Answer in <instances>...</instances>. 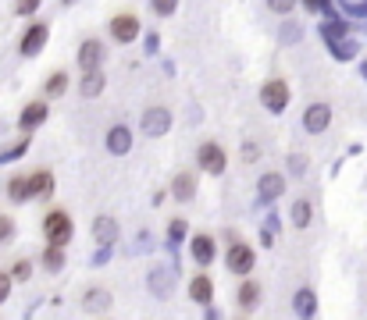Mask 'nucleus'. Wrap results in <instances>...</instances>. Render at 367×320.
Masks as SVG:
<instances>
[{"label": "nucleus", "instance_id": "7ed1b4c3", "mask_svg": "<svg viewBox=\"0 0 367 320\" xmlns=\"http://www.w3.org/2000/svg\"><path fill=\"white\" fill-rule=\"evenodd\" d=\"M328 125H332V107L328 103H311L307 111H303V128H307L311 136H321Z\"/></svg>", "mask_w": 367, "mask_h": 320}, {"label": "nucleus", "instance_id": "2f4dec72", "mask_svg": "<svg viewBox=\"0 0 367 320\" xmlns=\"http://www.w3.org/2000/svg\"><path fill=\"white\" fill-rule=\"evenodd\" d=\"M168 235H171V242L178 246L182 239H186V221H182V217H178V221H171V228H168Z\"/></svg>", "mask_w": 367, "mask_h": 320}, {"label": "nucleus", "instance_id": "20e7f679", "mask_svg": "<svg viewBox=\"0 0 367 320\" xmlns=\"http://www.w3.org/2000/svg\"><path fill=\"white\" fill-rule=\"evenodd\" d=\"M196 160H200V167L207 171V175H221V171H225V149H221L218 142H203L200 146V153H196Z\"/></svg>", "mask_w": 367, "mask_h": 320}, {"label": "nucleus", "instance_id": "f3484780", "mask_svg": "<svg viewBox=\"0 0 367 320\" xmlns=\"http://www.w3.org/2000/svg\"><path fill=\"white\" fill-rule=\"evenodd\" d=\"M171 285H175V267H157L154 274H150V292L154 295H168L171 292Z\"/></svg>", "mask_w": 367, "mask_h": 320}, {"label": "nucleus", "instance_id": "a211bd4d", "mask_svg": "<svg viewBox=\"0 0 367 320\" xmlns=\"http://www.w3.org/2000/svg\"><path fill=\"white\" fill-rule=\"evenodd\" d=\"M189 295H193V303H203V306H207V303H211V295H214V281H211L207 274L193 277V285H189Z\"/></svg>", "mask_w": 367, "mask_h": 320}, {"label": "nucleus", "instance_id": "f03ea898", "mask_svg": "<svg viewBox=\"0 0 367 320\" xmlns=\"http://www.w3.org/2000/svg\"><path fill=\"white\" fill-rule=\"evenodd\" d=\"M260 103L268 107L271 114H282L285 107H289V82H285V78H271V82H264V89H260Z\"/></svg>", "mask_w": 367, "mask_h": 320}, {"label": "nucleus", "instance_id": "bb28decb", "mask_svg": "<svg viewBox=\"0 0 367 320\" xmlns=\"http://www.w3.org/2000/svg\"><path fill=\"white\" fill-rule=\"evenodd\" d=\"M68 89V75L65 72H54L50 78H47V96H61Z\"/></svg>", "mask_w": 367, "mask_h": 320}, {"label": "nucleus", "instance_id": "2eb2a0df", "mask_svg": "<svg viewBox=\"0 0 367 320\" xmlns=\"http://www.w3.org/2000/svg\"><path fill=\"white\" fill-rule=\"evenodd\" d=\"M104 85H107L104 72H100V68H90V72L83 75V82H78V93L93 100V96H100V93H104Z\"/></svg>", "mask_w": 367, "mask_h": 320}, {"label": "nucleus", "instance_id": "37998d69", "mask_svg": "<svg viewBox=\"0 0 367 320\" xmlns=\"http://www.w3.org/2000/svg\"><path fill=\"white\" fill-rule=\"evenodd\" d=\"M360 75H364V78H367V61H364V64H360Z\"/></svg>", "mask_w": 367, "mask_h": 320}, {"label": "nucleus", "instance_id": "e433bc0d", "mask_svg": "<svg viewBox=\"0 0 367 320\" xmlns=\"http://www.w3.org/2000/svg\"><path fill=\"white\" fill-rule=\"evenodd\" d=\"M8 295H11V274H4V270H0V303H4Z\"/></svg>", "mask_w": 367, "mask_h": 320}, {"label": "nucleus", "instance_id": "58836bf2", "mask_svg": "<svg viewBox=\"0 0 367 320\" xmlns=\"http://www.w3.org/2000/svg\"><path fill=\"white\" fill-rule=\"evenodd\" d=\"M296 39H300V29H296V25H285V29H282V43H296Z\"/></svg>", "mask_w": 367, "mask_h": 320}, {"label": "nucleus", "instance_id": "39448f33", "mask_svg": "<svg viewBox=\"0 0 367 320\" xmlns=\"http://www.w3.org/2000/svg\"><path fill=\"white\" fill-rule=\"evenodd\" d=\"M253 249L250 246H242V242H232L229 246V256H225V264H229V270L232 274H250V267H253Z\"/></svg>", "mask_w": 367, "mask_h": 320}, {"label": "nucleus", "instance_id": "aec40b11", "mask_svg": "<svg viewBox=\"0 0 367 320\" xmlns=\"http://www.w3.org/2000/svg\"><path fill=\"white\" fill-rule=\"evenodd\" d=\"M293 310H296L300 317H314V313H317V299H314V292H311V288H300L296 299H293Z\"/></svg>", "mask_w": 367, "mask_h": 320}, {"label": "nucleus", "instance_id": "4c0bfd02", "mask_svg": "<svg viewBox=\"0 0 367 320\" xmlns=\"http://www.w3.org/2000/svg\"><path fill=\"white\" fill-rule=\"evenodd\" d=\"M14 8H18V14H32V11L39 8V0H18Z\"/></svg>", "mask_w": 367, "mask_h": 320}, {"label": "nucleus", "instance_id": "0eeeda50", "mask_svg": "<svg viewBox=\"0 0 367 320\" xmlns=\"http://www.w3.org/2000/svg\"><path fill=\"white\" fill-rule=\"evenodd\" d=\"M168 128H171V111H165V107H150L143 114V132L147 136H165Z\"/></svg>", "mask_w": 367, "mask_h": 320}, {"label": "nucleus", "instance_id": "412c9836", "mask_svg": "<svg viewBox=\"0 0 367 320\" xmlns=\"http://www.w3.org/2000/svg\"><path fill=\"white\" fill-rule=\"evenodd\" d=\"M29 185H32V200L36 196H50L54 192V175L50 171H36V175H29Z\"/></svg>", "mask_w": 367, "mask_h": 320}, {"label": "nucleus", "instance_id": "423d86ee", "mask_svg": "<svg viewBox=\"0 0 367 320\" xmlns=\"http://www.w3.org/2000/svg\"><path fill=\"white\" fill-rule=\"evenodd\" d=\"M104 57H107V47L100 39H86L83 47H78V68L83 72H90V68H100L104 64Z\"/></svg>", "mask_w": 367, "mask_h": 320}, {"label": "nucleus", "instance_id": "cd10ccee", "mask_svg": "<svg viewBox=\"0 0 367 320\" xmlns=\"http://www.w3.org/2000/svg\"><path fill=\"white\" fill-rule=\"evenodd\" d=\"M321 36H324V43H332V39H342V36H346V25H342L339 18H335V21H324V25H321Z\"/></svg>", "mask_w": 367, "mask_h": 320}, {"label": "nucleus", "instance_id": "c756f323", "mask_svg": "<svg viewBox=\"0 0 367 320\" xmlns=\"http://www.w3.org/2000/svg\"><path fill=\"white\" fill-rule=\"evenodd\" d=\"M25 149H29V139H22V142H14V146L8 149V153H0V164H8V160H18V157H22V153H25Z\"/></svg>", "mask_w": 367, "mask_h": 320}, {"label": "nucleus", "instance_id": "9d476101", "mask_svg": "<svg viewBox=\"0 0 367 320\" xmlns=\"http://www.w3.org/2000/svg\"><path fill=\"white\" fill-rule=\"evenodd\" d=\"M282 192H285V178L271 171V175H264V178L257 182V203H260V206H264V203H275Z\"/></svg>", "mask_w": 367, "mask_h": 320}, {"label": "nucleus", "instance_id": "79ce46f5", "mask_svg": "<svg viewBox=\"0 0 367 320\" xmlns=\"http://www.w3.org/2000/svg\"><path fill=\"white\" fill-rule=\"evenodd\" d=\"M157 39H160V36H154V32H150V36H147V50H150V54H154V50H157Z\"/></svg>", "mask_w": 367, "mask_h": 320}, {"label": "nucleus", "instance_id": "6ab92c4d", "mask_svg": "<svg viewBox=\"0 0 367 320\" xmlns=\"http://www.w3.org/2000/svg\"><path fill=\"white\" fill-rule=\"evenodd\" d=\"M8 196H11L14 203H25V200H32V185H29V175H14V178L8 182Z\"/></svg>", "mask_w": 367, "mask_h": 320}, {"label": "nucleus", "instance_id": "4be33fe9", "mask_svg": "<svg viewBox=\"0 0 367 320\" xmlns=\"http://www.w3.org/2000/svg\"><path fill=\"white\" fill-rule=\"evenodd\" d=\"M328 54H332L335 61H353V57H357V43L346 39V36H342V39H332V43H328Z\"/></svg>", "mask_w": 367, "mask_h": 320}, {"label": "nucleus", "instance_id": "f8f14e48", "mask_svg": "<svg viewBox=\"0 0 367 320\" xmlns=\"http://www.w3.org/2000/svg\"><path fill=\"white\" fill-rule=\"evenodd\" d=\"M118 235H121V228H118L114 217H96V221H93V239H96V246H114Z\"/></svg>", "mask_w": 367, "mask_h": 320}, {"label": "nucleus", "instance_id": "7c9ffc66", "mask_svg": "<svg viewBox=\"0 0 367 320\" xmlns=\"http://www.w3.org/2000/svg\"><path fill=\"white\" fill-rule=\"evenodd\" d=\"M29 274H32V264L29 260H18L14 270H11V281H29Z\"/></svg>", "mask_w": 367, "mask_h": 320}, {"label": "nucleus", "instance_id": "ea45409f", "mask_svg": "<svg viewBox=\"0 0 367 320\" xmlns=\"http://www.w3.org/2000/svg\"><path fill=\"white\" fill-rule=\"evenodd\" d=\"M107 260H111V246H100V253L93 256V264L100 267V264H107Z\"/></svg>", "mask_w": 367, "mask_h": 320}, {"label": "nucleus", "instance_id": "c85d7f7f", "mask_svg": "<svg viewBox=\"0 0 367 320\" xmlns=\"http://www.w3.org/2000/svg\"><path fill=\"white\" fill-rule=\"evenodd\" d=\"M275 235H278V217H268V221H264V231H260V242L275 246Z\"/></svg>", "mask_w": 367, "mask_h": 320}, {"label": "nucleus", "instance_id": "c9c22d12", "mask_svg": "<svg viewBox=\"0 0 367 320\" xmlns=\"http://www.w3.org/2000/svg\"><path fill=\"white\" fill-rule=\"evenodd\" d=\"M11 235H14V221L11 217H0V242H11Z\"/></svg>", "mask_w": 367, "mask_h": 320}, {"label": "nucleus", "instance_id": "6e6552de", "mask_svg": "<svg viewBox=\"0 0 367 320\" xmlns=\"http://www.w3.org/2000/svg\"><path fill=\"white\" fill-rule=\"evenodd\" d=\"M50 29L43 25V21H36V25L22 36V43H18V50H22V57H36L39 50H43V43H47Z\"/></svg>", "mask_w": 367, "mask_h": 320}, {"label": "nucleus", "instance_id": "f704fd0d", "mask_svg": "<svg viewBox=\"0 0 367 320\" xmlns=\"http://www.w3.org/2000/svg\"><path fill=\"white\" fill-rule=\"evenodd\" d=\"M260 157V146L257 142H247V146H242V164H253Z\"/></svg>", "mask_w": 367, "mask_h": 320}, {"label": "nucleus", "instance_id": "1a4fd4ad", "mask_svg": "<svg viewBox=\"0 0 367 320\" xmlns=\"http://www.w3.org/2000/svg\"><path fill=\"white\" fill-rule=\"evenodd\" d=\"M111 36L118 43H132L139 36V18L136 14H114L111 18Z\"/></svg>", "mask_w": 367, "mask_h": 320}, {"label": "nucleus", "instance_id": "a19ab883", "mask_svg": "<svg viewBox=\"0 0 367 320\" xmlns=\"http://www.w3.org/2000/svg\"><path fill=\"white\" fill-rule=\"evenodd\" d=\"M346 11L357 14V18H367V4H346Z\"/></svg>", "mask_w": 367, "mask_h": 320}, {"label": "nucleus", "instance_id": "dca6fc26", "mask_svg": "<svg viewBox=\"0 0 367 320\" xmlns=\"http://www.w3.org/2000/svg\"><path fill=\"white\" fill-rule=\"evenodd\" d=\"M47 121V103L43 100H32L25 111H22V118H18V125L22 128H36V125H43Z\"/></svg>", "mask_w": 367, "mask_h": 320}, {"label": "nucleus", "instance_id": "72a5a7b5", "mask_svg": "<svg viewBox=\"0 0 367 320\" xmlns=\"http://www.w3.org/2000/svg\"><path fill=\"white\" fill-rule=\"evenodd\" d=\"M293 4H296V0H268V8H271L275 14H289Z\"/></svg>", "mask_w": 367, "mask_h": 320}, {"label": "nucleus", "instance_id": "ddd939ff", "mask_svg": "<svg viewBox=\"0 0 367 320\" xmlns=\"http://www.w3.org/2000/svg\"><path fill=\"white\" fill-rule=\"evenodd\" d=\"M214 256H218V249H214L211 235H193V260H196L200 267H211Z\"/></svg>", "mask_w": 367, "mask_h": 320}, {"label": "nucleus", "instance_id": "5701e85b", "mask_svg": "<svg viewBox=\"0 0 367 320\" xmlns=\"http://www.w3.org/2000/svg\"><path fill=\"white\" fill-rule=\"evenodd\" d=\"M83 306H86V310H93V313L107 310V306H111V292H104V288H90V292H86V299H83Z\"/></svg>", "mask_w": 367, "mask_h": 320}, {"label": "nucleus", "instance_id": "b1692460", "mask_svg": "<svg viewBox=\"0 0 367 320\" xmlns=\"http://www.w3.org/2000/svg\"><path fill=\"white\" fill-rule=\"evenodd\" d=\"M43 267L54 270V274L65 267V246H54V242H50V246L43 249Z\"/></svg>", "mask_w": 367, "mask_h": 320}, {"label": "nucleus", "instance_id": "f257e3e1", "mask_svg": "<svg viewBox=\"0 0 367 320\" xmlns=\"http://www.w3.org/2000/svg\"><path fill=\"white\" fill-rule=\"evenodd\" d=\"M43 235H47V242H54V246H68L72 235H75L72 217H68L65 210H50L47 217H43Z\"/></svg>", "mask_w": 367, "mask_h": 320}, {"label": "nucleus", "instance_id": "a878e982", "mask_svg": "<svg viewBox=\"0 0 367 320\" xmlns=\"http://www.w3.org/2000/svg\"><path fill=\"white\" fill-rule=\"evenodd\" d=\"M311 217H314V206H311L307 200H296V203H293V224H296V228H307Z\"/></svg>", "mask_w": 367, "mask_h": 320}, {"label": "nucleus", "instance_id": "473e14b6", "mask_svg": "<svg viewBox=\"0 0 367 320\" xmlns=\"http://www.w3.org/2000/svg\"><path fill=\"white\" fill-rule=\"evenodd\" d=\"M175 8H178V0H154V11L165 18V14H175Z\"/></svg>", "mask_w": 367, "mask_h": 320}, {"label": "nucleus", "instance_id": "4468645a", "mask_svg": "<svg viewBox=\"0 0 367 320\" xmlns=\"http://www.w3.org/2000/svg\"><path fill=\"white\" fill-rule=\"evenodd\" d=\"M171 196H175L178 203H189V200L196 196V178L189 175V171L175 175V182H171Z\"/></svg>", "mask_w": 367, "mask_h": 320}, {"label": "nucleus", "instance_id": "9b49d317", "mask_svg": "<svg viewBox=\"0 0 367 320\" xmlns=\"http://www.w3.org/2000/svg\"><path fill=\"white\" fill-rule=\"evenodd\" d=\"M132 149V132L125 125H114L111 132H107V153H114V157H125Z\"/></svg>", "mask_w": 367, "mask_h": 320}, {"label": "nucleus", "instance_id": "393cba45", "mask_svg": "<svg viewBox=\"0 0 367 320\" xmlns=\"http://www.w3.org/2000/svg\"><path fill=\"white\" fill-rule=\"evenodd\" d=\"M257 299H260L257 281H242V285H239V306H242V310H253V306H257Z\"/></svg>", "mask_w": 367, "mask_h": 320}]
</instances>
